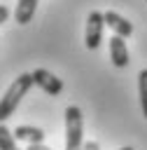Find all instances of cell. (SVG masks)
<instances>
[{"label": "cell", "mask_w": 147, "mask_h": 150, "mask_svg": "<svg viewBox=\"0 0 147 150\" xmlns=\"http://www.w3.org/2000/svg\"><path fill=\"white\" fill-rule=\"evenodd\" d=\"M30 87H33V75H30V73H21V75L9 84V89H7L5 96L0 98V124H2L7 117L14 115V110L19 108L21 98L28 94Z\"/></svg>", "instance_id": "cell-1"}, {"label": "cell", "mask_w": 147, "mask_h": 150, "mask_svg": "<svg viewBox=\"0 0 147 150\" xmlns=\"http://www.w3.org/2000/svg\"><path fill=\"white\" fill-rule=\"evenodd\" d=\"M84 127H82V110L77 105L65 108V150H82L84 148Z\"/></svg>", "instance_id": "cell-2"}, {"label": "cell", "mask_w": 147, "mask_h": 150, "mask_svg": "<svg viewBox=\"0 0 147 150\" xmlns=\"http://www.w3.org/2000/svg\"><path fill=\"white\" fill-rule=\"evenodd\" d=\"M103 28H105V16L103 12H89L86 16V33H84V42L89 49H98L100 40H103Z\"/></svg>", "instance_id": "cell-3"}, {"label": "cell", "mask_w": 147, "mask_h": 150, "mask_svg": "<svg viewBox=\"0 0 147 150\" xmlns=\"http://www.w3.org/2000/svg\"><path fill=\"white\" fill-rule=\"evenodd\" d=\"M33 84H37L42 91H47L49 96H58L61 91H63V82L54 75V73H49L47 68H35L33 73Z\"/></svg>", "instance_id": "cell-4"}, {"label": "cell", "mask_w": 147, "mask_h": 150, "mask_svg": "<svg viewBox=\"0 0 147 150\" xmlns=\"http://www.w3.org/2000/svg\"><path fill=\"white\" fill-rule=\"evenodd\" d=\"M103 16H105V26H110L112 30H114V35H119V38H131L133 35V23L128 21V19H124L119 12H103Z\"/></svg>", "instance_id": "cell-5"}, {"label": "cell", "mask_w": 147, "mask_h": 150, "mask_svg": "<svg viewBox=\"0 0 147 150\" xmlns=\"http://www.w3.org/2000/svg\"><path fill=\"white\" fill-rule=\"evenodd\" d=\"M110 59H112V66L117 68H126L128 66V47H126V40L119 38V35H112L110 40Z\"/></svg>", "instance_id": "cell-6"}, {"label": "cell", "mask_w": 147, "mask_h": 150, "mask_svg": "<svg viewBox=\"0 0 147 150\" xmlns=\"http://www.w3.org/2000/svg\"><path fill=\"white\" fill-rule=\"evenodd\" d=\"M37 2H40V0H19V2H16V12H14L16 23H21V26L30 23V21H33V16H35Z\"/></svg>", "instance_id": "cell-7"}, {"label": "cell", "mask_w": 147, "mask_h": 150, "mask_svg": "<svg viewBox=\"0 0 147 150\" xmlns=\"http://www.w3.org/2000/svg\"><path fill=\"white\" fill-rule=\"evenodd\" d=\"M14 138L26 141V143H44V131L40 127H30V124H21L14 129Z\"/></svg>", "instance_id": "cell-8"}, {"label": "cell", "mask_w": 147, "mask_h": 150, "mask_svg": "<svg viewBox=\"0 0 147 150\" xmlns=\"http://www.w3.org/2000/svg\"><path fill=\"white\" fill-rule=\"evenodd\" d=\"M138 91H140V108H142V115L147 117V68L138 73Z\"/></svg>", "instance_id": "cell-9"}, {"label": "cell", "mask_w": 147, "mask_h": 150, "mask_svg": "<svg viewBox=\"0 0 147 150\" xmlns=\"http://www.w3.org/2000/svg\"><path fill=\"white\" fill-rule=\"evenodd\" d=\"M0 150H19L14 134H12L5 124H0Z\"/></svg>", "instance_id": "cell-10"}, {"label": "cell", "mask_w": 147, "mask_h": 150, "mask_svg": "<svg viewBox=\"0 0 147 150\" xmlns=\"http://www.w3.org/2000/svg\"><path fill=\"white\" fill-rule=\"evenodd\" d=\"M9 19V7L7 5H0V23H5Z\"/></svg>", "instance_id": "cell-11"}, {"label": "cell", "mask_w": 147, "mask_h": 150, "mask_svg": "<svg viewBox=\"0 0 147 150\" xmlns=\"http://www.w3.org/2000/svg\"><path fill=\"white\" fill-rule=\"evenodd\" d=\"M82 150H100V145L96 143V141H89V143H84V148Z\"/></svg>", "instance_id": "cell-12"}, {"label": "cell", "mask_w": 147, "mask_h": 150, "mask_svg": "<svg viewBox=\"0 0 147 150\" xmlns=\"http://www.w3.org/2000/svg\"><path fill=\"white\" fill-rule=\"evenodd\" d=\"M28 150H51V148H47L44 143H30V145H28Z\"/></svg>", "instance_id": "cell-13"}, {"label": "cell", "mask_w": 147, "mask_h": 150, "mask_svg": "<svg viewBox=\"0 0 147 150\" xmlns=\"http://www.w3.org/2000/svg\"><path fill=\"white\" fill-rule=\"evenodd\" d=\"M119 150H133V148H131V145H126V148H119Z\"/></svg>", "instance_id": "cell-14"}]
</instances>
